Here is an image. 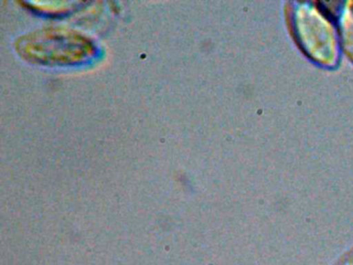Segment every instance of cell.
Returning <instances> with one entry per match:
<instances>
[{"mask_svg": "<svg viewBox=\"0 0 353 265\" xmlns=\"http://www.w3.org/2000/svg\"><path fill=\"white\" fill-rule=\"evenodd\" d=\"M293 27L301 48L310 57L332 64L336 57V39L327 21L314 8H299L293 17Z\"/></svg>", "mask_w": 353, "mask_h": 265, "instance_id": "obj_1", "label": "cell"}]
</instances>
